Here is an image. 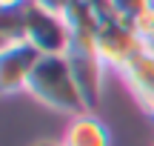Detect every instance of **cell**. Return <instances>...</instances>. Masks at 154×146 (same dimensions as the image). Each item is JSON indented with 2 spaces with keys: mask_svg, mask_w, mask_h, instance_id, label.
I'll return each mask as SVG.
<instances>
[{
  "mask_svg": "<svg viewBox=\"0 0 154 146\" xmlns=\"http://www.w3.org/2000/svg\"><path fill=\"white\" fill-rule=\"evenodd\" d=\"M40 60V52L32 43H14L0 49V92L6 97L26 92L34 66Z\"/></svg>",
  "mask_w": 154,
  "mask_h": 146,
  "instance_id": "obj_5",
  "label": "cell"
},
{
  "mask_svg": "<svg viewBox=\"0 0 154 146\" xmlns=\"http://www.w3.org/2000/svg\"><path fill=\"white\" fill-rule=\"evenodd\" d=\"M143 112H146V115H149V118H151V123H154V103H151V106H149V109H143Z\"/></svg>",
  "mask_w": 154,
  "mask_h": 146,
  "instance_id": "obj_11",
  "label": "cell"
},
{
  "mask_svg": "<svg viewBox=\"0 0 154 146\" xmlns=\"http://www.w3.org/2000/svg\"><path fill=\"white\" fill-rule=\"evenodd\" d=\"M94 37H97V32H72V46L66 52L69 66L74 72V80H77V86H80V92H83L91 112L103 100L106 78H109V69H106V63L97 55Z\"/></svg>",
  "mask_w": 154,
  "mask_h": 146,
  "instance_id": "obj_2",
  "label": "cell"
},
{
  "mask_svg": "<svg viewBox=\"0 0 154 146\" xmlns=\"http://www.w3.org/2000/svg\"><path fill=\"white\" fill-rule=\"evenodd\" d=\"M117 78L123 80L131 97L140 103V109H149L154 103V52H140Z\"/></svg>",
  "mask_w": 154,
  "mask_h": 146,
  "instance_id": "obj_6",
  "label": "cell"
},
{
  "mask_svg": "<svg viewBox=\"0 0 154 146\" xmlns=\"http://www.w3.org/2000/svg\"><path fill=\"white\" fill-rule=\"evenodd\" d=\"M60 146H111L109 126L94 112H83L69 118V126L60 138Z\"/></svg>",
  "mask_w": 154,
  "mask_h": 146,
  "instance_id": "obj_7",
  "label": "cell"
},
{
  "mask_svg": "<svg viewBox=\"0 0 154 146\" xmlns=\"http://www.w3.org/2000/svg\"><path fill=\"white\" fill-rule=\"evenodd\" d=\"M143 3H154V0H143Z\"/></svg>",
  "mask_w": 154,
  "mask_h": 146,
  "instance_id": "obj_12",
  "label": "cell"
},
{
  "mask_svg": "<svg viewBox=\"0 0 154 146\" xmlns=\"http://www.w3.org/2000/svg\"><path fill=\"white\" fill-rule=\"evenodd\" d=\"M26 23V43H32L40 55H66L72 46V29L60 11L29 3L23 9Z\"/></svg>",
  "mask_w": 154,
  "mask_h": 146,
  "instance_id": "obj_3",
  "label": "cell"
},
{
  "mask_svg": "<svg viewBox=\"0 0 154 146\" xmlns=\"http://www.w3.org/2000/svg\"><path fill=\"white\" fill-rule=\"evenodd\" d=\"M29 3H32V0H0V11H20V9H26Z\"/></svg>",
  "mask_w": 154,
  "mask_h": 146,
  "instance_id": "obj_10",
  "label": "cell"
},
{
  "mask_svg": "<svg viewBox=\"0 0 154 146\" xmlns=\"http://www.w3.org/2000/svg\"><path fill=\"white\" fill-rule=\"evenodd\" d=\"M26 43V23H23V9L20 11H0V49L3 46Z\"/></svg>",
  "mask_w": 154,
  "mask_h": 146,
  "instance_id": "obj_8",
  "label": "cell"
},
{
  "mask_svg": "<svg viewBox=\"0 0 154 146\" xmlns=\"http://www.w3.org/2000/svg\"><path fill=\"white\" fill-rule=\"evenodd\" d=\"M26 95L32 100H37L40 106L69 115V118L91 112L74 80V72L69 66L66 55H40L37 66H34L32 78L26 83Z\"/></svg>",
  "mask_w": 154,
  "mask_h": 146,
  "instance_id": "obj_1",
  "label": "cell"
},
{
  "mask_svg": "<svg viewBox=\"0 0 154 146\" xmlns=\"http://www.w3.org/2000/svg\"><path fill=\"white\" fill-rule=\"evenodd\" d=\"M97 55L100 60L106 63V69L114 75H120L140 52H146L143 40L137 37V32L131 29V23L123 20V17H114V20H106L97 26Z\"/></svg>",
  "mask_w": 154,
  "mask_h": 146,
  "instance_id": "obj_4",
  "label": "cell"
},
{
  "mask_svg": "<svg viewBox=\"0 0 154 146\" xmlns=\"http://www.w3.org/2000/svg\"><path fill=\"white\" fill-rule=\"evenodd\" d=\"M128 23H131V29L137 32V37L143 40L146 49H154V3L143 6Z\"/></svg>",
  "mask_w": 154,
  "mask_h": 146,
  "instance_id": "obj_9",
  "label": "cell"
}]
</instances>
